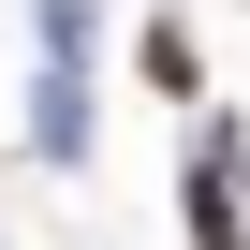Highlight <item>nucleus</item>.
<instances>
[{"label": "nucleus", "mask_w": 250, "mask_h": 250, "mask_svg": "<svg viewBox=\"0 0 250 250\" xmlns=\"http://www.w3.org/2000/svg\"><path fill=\"white\" fill-rule=\"evenodd\" d=\"M30 162H88V59H59V44L30 74Z\"/></svg>", "instance_id": "f257e3e1"}, {"label": "nucleus", "mask_w": 250, "mask_h": 250, "mask_svg": "<svg viewBox=\"0 0 250 250\" xmlns=\"http://www.w3.org/2000/svg\"><path fill=\"white\" fill-rule=\"evenodd\" d=\"M177 221H191V250H250V206H235V133H206V162H191Z\"/></svg>", "instance_id": "f03ea898"}, {"label": "nucleus", "mask_w": 250, "mask_h": 250, "mask_svg": "<svg viewBox=\"0 0 250 250\" xmlns=\"http://www.w3.org/2000/svg\"><path fill=\"white\" fill-rule=\"evenodd\" d=\"M133 74H147V88H177V103H191V74H206V59H191V30H147V44H133Z\"/></svg>", "instance_id": "7ed1b4c3"}]
</instances>
